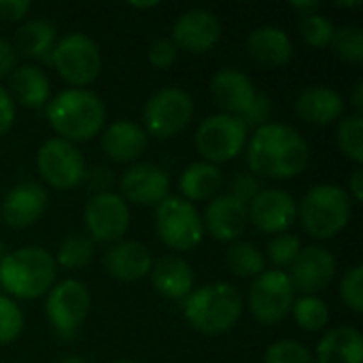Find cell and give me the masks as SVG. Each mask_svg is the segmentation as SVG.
<instances>
[{"instance_id":"1","label":"cell","mask_w":363,"mask_h":363,"mask_svg":"<svg viewBox=\"0 0 363 363\" xmlns=\"http://www.w3.org/2000/svg\"><path fill=\"white\" fill-rule=\"evenodd\" d=\"M311 162L306 138L287 123L268 121L247 140L249 172L257 179L285 181L302 174Z\"/></svg>"},{"instance_id":"2","label":"cell","mask_w":363,"mask_h":363,"mask_svg":"<svg viewBox=\"0 0 363 363\" xmlns=\"http://www.w3.org/2000/svg\"><path fill=\"white\" fill-rule=\"evenodd\" d=\"M106 108L91 89H64L47 102V121L57 134L72 145L85 143L104 130Z\"/></svg>"},{"instance_id":"3","label":"cell","mask_w":363,"mask_h":363,"mask_svg":"<svg viewBox=\"0 0 363 363\" xmlns=\"http://www.w3.org/2000/svg\"><path fill=\"white\" fill-rule=\"evenodd\" d=\"M242 315V294L232 283H211L194 289L183 300L185 321L200 334L221 336L230 332Z\"/></svg>"},{"instance_id":"4","label":"cell","mask_w":363,"mask_h":363,"mask_svg":"<svg viewBox=\"0 0 363 363\" xmlns=\"http://www.w3.org/2000/svg\"><path fill=\"white\" fill-rule=\"evenodd\" d=\"M57 266L53 255L40 247L9 251L0 262V287L4 296L17 300H36L55 285Z\"/></svg>"},{"instance_id":"5","label":"cell","mask_w":363,"mask_h":363,"mask_svg":"<svg viewBox=\"0 0 363 363\" xmlns=\"http://www.w3.org/2000/svg\"><path fill=\"white\" fill-rule=\"evenodd\" d=\"M353 200L336 183L313 185L298 206V217L308 236L328 240L338 236L351 221Z\"/></svg>"},{"instance_id":"6","label":"cell","mask_w":363,"mask_h":363,"mask_svg":"<svg viewBox=\"0 0 363 363\" xmlns=\"http://www.w3.org/2000/svg\"><path fill=\"white\" fill-rule=\"evenodd\" d=\"M249 132L251 130L245 125L240 117L219 113V115L206 117L198 125L194 145L198 153L204 157L202 162L219 166L223 162H232L234 157L242 153L249 140Z\"/></svg>"},{"instance_id":"7","label":"cell","mask_w":363,"mask_h":363,"mask_svg":"<svg viewBox=\"0 0 363 363\" xmlns=\"http://www.w3.org/2000/svg\"><path fill=\"white\" fill-rule=\"evenodd\" d=\"M155 230L160 240L179 253L196 249L204 238L198 208L181 196H168L155 208Z\"/></svg>"},{"instance_id":"8","label":"cell","mask_w":363,"mask_h":363,"mask_svg":"<svg viewBox=\"0 0 363 363\" xmlns=\"http://www.w3.org/2000/svg\"><path fill=\"white\" fill-rule=\"evenodd\" d=\"M51 62L57 74L77 89H85V85L94 83L102 68L98 45L83 32L62 36L51 51Z\"/></svg>"},{"instance_id":"9","label":"cell","mask_w":363,"mask_h":363,"mask_svg":"<svg viewBox=\"0 0 363 363\" xmlns=\"http://www.w3.org/2000/svg\"><path fill=\"white\" fill-rule=\"evenodd\" d=\"M194 98L181 87H164L155 91L143 108V130L147 136L170 138L185 130L194 119Z\"/></svg>"},{"instance_id":"10","label":"cell","mask_w":363,"mask_h":363,"mask_svg":"<svg viewBox=\"0 0 363 363\" xmlns=\"http://www.w3.org/2000/svg\"><path fill=\"white\" fill-rule=\"evenodd\" d=\"M91 308V296L85 283L77 279H64L55 283L45 302V313L47 319L55 332L57 338L68 340L72 338L79 328L85 323L87 315Z\"/></svg>"},{"instance_id":"11","label":"cell","mask_w":363,"mask_h":363,"mask_svg":"<svg viewBox=\"0 0 363 363\" xmlns=\"http://www.w3.org/2000/svg\"><path fill=\"white\" fill-rule=\"evenodd\" d=\"M36 168L40 179L53 189L68 191L83 183L85 157L77 145L64 138H49L36 151Z\"/></svg>"},{"instance_id":"12","label":"cell","mask_w":363,"mask_h":363,"mask_svg":"<svg viewBox=\"0 0 363 363\" xmlns=\"http://www.w3.org/2000/svg\"><path fill=\"white\" fill-rule=\"evenodd\" d=\"M294 302L296 291L285 270H264L249 289L251 315L264 325L283 321L291 313Z\"/></svg>"},{"instance_id":"13","label":"cell","mask_w":363,"mask_h":363,"mask_svg":"<svg viewBox=\"0 0 363 363\" xmlns=\"http://www.w3.org/2000/svg\"><path fill=\"white\" fill-rule=\"evenodd\" d=\"M87 238L91 242H119L130 228V206L115 194H94L83 211Z\"/></svg>"},{"instance_id":"14","label":"cell","mask_w":363,"mask_h":363,"mask_svg":"<svg viewBox=\"0 0 363 363\" xmlns=\"http://www.w3.org/2000/svg\"><path fill=\"white\" fill-rule=\"evenodd\" d=\"M119 196L130 204L157 206L170 196V174L157 164L136 162L121 174Z\"/></svg>"},{"instance_id":"15","label":"cell","mask_w":363,"mask_h":363,"mask_svg":"<svg viewBox=\"0 0 363 363\" xmlns=\"http://www.w3.org/2000/svg\"><path fill=\"white\" fill-rule=\"evenodd\" d=\"M294 291L317 296L325 291L336 277V259L323 247H302L287 272Z\"/></svg>"},{"instance_id":"16","label":"cell","mask_w":363,"mask_h":363,"mask_svg":"<svg viewBox=\"0 0 363 363\" xmlns=\"http://www.w3.org/2000/svg\"><path fill=\"white\" fill-rule=\"evenodd\" d=\"M249 223H253L264 234H285L298 217V206L291 194L283 189H262L249 204Z\"/></svg>"},{"instance_id":"17","label":"cell","mask_w":363,"mask_h":363,"mask_svg":"<svg viewBox=\"0 0 363 363\" xmlns=\"http://www.w3.org/2000/svg\"><path fill=\"white\" fill-rule=\"evenodd\" d=\"M221 38V23L215 13L206 9H189L177 17L172 23L170 40L177 49H185L191 53L211 51Z\"/></svg>"},{"instance_id":"18","label":"cell","mask_w":363,"mask_h":363,"mask_svg":"<svg viewBox=\"0 0 363 363\" xmlns=\"http://www.w3.org/2000/svg\"><path fill=\"white\" fill-rule=\"evenodd\" d=\"M49 196L45 187L34 181H23L11 187L0 204L2 219L13 230H23L34 225L47 211Z\"/></svg>"},{"instance_id":"19","label":"cell","mask_w":363,"mask_h":363,"mask_svg":"<svg viewBox=\"0 0 363 363\" xmlns=\"http://www.w3.org/2000/svg\"><path fill=\"white\" fill-rule=\"evenodd\" d=\"M204 232H208L219 242H236L247 225H249V211L247 204L236 200L230 194L215 196L202 217Z\"/></svg>"},{"instance_id":"20","label":"cell","mask_w":363,"mask_h":363,"mask_svg":"<svg viewBox=\"0 0 363 363\" xmlns=\"http://www.w3.org/2000/svg\"><path fill=\"white\" fill-rule=\"evenodd\" d=\"M257 91L249 74L236 68H223L211 79V98L215 106L234 117H242L253 104Z\"/></svg>"},{"instance_id":"21","label":"cell","mask_w":363,"mask_h":363,"mask_svg":"<svg viewBox=\"0 0 363 363\" xmlns=\"http://www.w3.org/2000/svg\"><path fill=\"white\" fill-rule=\"evenodd\" d=\"M100 143L108 160H113L115 164H132L145 153L149 136L143 130V125L128 119H119L102 130Z\"/></svg>"},{"instance_id":"22","label":"cell","mask_w":363,"mask_h":363,"mask_svg":"<svg viewBox=\"0 0 363 363\" xmlns=\"http://www.w3.org/2000/svg\"><path fill=\"white\" fill-rule=\"evenodd\" d=\"M153 257L149 249L136 240H119L104 253V270L123 283H134L151 272Z\"/></svg>"},{"instance_id":"23","label":"cell","mask_w":363,"mask_h":363,"mask_svg":"<svg viewBox=\"0 0 363 363\" xmlns=\"http://www.w3.org/2000/svg\"><path fill=\"white\" fill-rule=\"evenodd\" d=\"M347 102L340 91L328 85L306 87L296 98V113L302 121L313 125H330L345 117Z\"/></svg>"},{"instance_id":"24","label":"cell","mask_w":363,"mask_h":363,"mask_svg":"<svg viewBox=\"0 0 363 363\" xmlns=\"http://www.w3.org/2000/svg\"><path fill=\"white\" fill-rule=\"evenodd\" d=\"M247 51L257 64L266 68H279L291 62L294 43L287 30L279 26H259L247 36Z\"/></svg>"},{"instance_id":"25","label":"cell","mask_w":363,"mask_h":363,"mask_svg":"<svg viewBox=\"0 0 363 363\" xmlns=\"http://www.w3.org/2000/svg\"><path fill=\"white\" fill-rule=\"evenodd\" d=\"M151 283L160 296L166 300H185L194 291V270L179 255H166L153 262L151 266Z\"/></svg>"},{"instance_id":"26","label":"cell","mask_w":363,"mask_h":363,"mask_svg":"<svg viewBox=\"0 0 363 363\" xmlns=\"http://www.w3.org/2000/svg\"><path fill=\"white\" fill-rule=\"evenodd\" d=\"M15 104H21L26 108H43L51 100V83L43 68L34 64L17 66L9 77V87Z\"/></svg>"},{"instance_id":"27","label":"cell","mask_w":363,"mask_h":363,"mask_svg":"<svg viewBox=\"0 0 363 363\" xmlns=\"http://www.w3.org/2000/svg\"><path fill=\"white\" fill-rule=\"evenodd\" d=\"M317 363H363V336L359 330L342 325L330 330L317 345Z\"/></svg>"},{"instance_id":"28","label":"cell","mask_w":363,"mask_h":363,"mask_svg":"<svg viewBox=\"0 0 363 363\" xmlns=\"http://www.w3.org/2000/svg\"><path fill=\"white\" fill-rule=\"evenodd\" d=\"M223 187V172L219 166L208 164V162H194L189 164L181 179H179V189H181V198H185L187 202H211L219 189Z\"/></svg>"},{"instance_id":"29","label":"cell","mask_w":363,"mask_h":363,"mask_svg":"<svg viewBox=\"0 0 363 363\" xmlns=\"http://www.w3.org/2000/svg\"><path fill=\"white\" fill-rule=\"evenodd\" d=\"M57 43V32L47 19H32L17 28L15 32V51H21L28 57H45L51 55Z\"/></svg>"},{"instance_id":"30","label":"cell","mask_w":363,"mask_h":363,"mask_svg":"<svg viewBox=\"0 0 363 363\" xmlns=\"http://www.w3.org/2000/svg\"><path fill=\"white\" fill-rule=\"evenodd\" d=\"M225 264H228L230 272L240 279H257L266 268V257L262 255V251L255 245L236 240L230 245V249L225 253Z\"/></svg>"},{"instance_id":"31","label":"cell","mask_w":363,"mask_h":363,"mask_svg":"<svg viewBox=\"0 0 363 363\" xmlns=\"http://www.w3.org/2000/svg\"><path fill=\"white\" fill-rule=\"evenodd\" d=\"M291 315L302 330L319 332L330 321V306L319 296H302L294 302Z\"/></svg>"},{"instance_id":"32","label":"cell","mask_w":363,"mask_h":363,"mask_svg":"<svg viewBox=\"0 0 363 363\" xmlns=\"http://www.w3.org/2000/svg\"><path fill=\"white\" fill-rule=\"evenodd\" d=\"M94 257V242L87 236H66L60 247L57 253L53 255L55 266H62L66 270H81L85 268Z\"/></svg>"},{"instance_id":"33","label":"cell","mask_w":363,"mask_h":363,"mask_svg":"<svg viewBox=\"0 0 363 363\" xmlns=\"http://www.w3.org/2000/svg\"><path fill=\"white\" fill-rule=\"evenodd\" d=\"M336 143L340 147V151L355 162L357 166H362L363 162V117L362 115H347L340 119L338 130H336Z\"/></svg>"},{"instance_id":"34","label":"cell","mask_w":363,"mask_h":363,"mask_svg":"<svg viewBox=\"0 0 363 363\" xmlns=\"http://www.w3.org/2000/svg\"><path fill=\"white\" fill-rule=\"evenodd\" d=\"M332 49L334 53L349 62V64H362L363 62V30L357 26H345L336 28L332 36Z\"/></svg>"},{"instance_id":"35","label":"cell","mask_w":363,"mask_h":363,"mask_svg":"<svg viewBox=\"0 0 363 363\" xmlns=\"http://www.w3.org/2000/svg\"><path fill=\"white\" fill-rule=\"evenodd\" d=\"M23 332V313L19 304L0 294V345H11Z\"/></svg>"},{"instance_id":"36","label":"cell","mask_w":363,"mask_h":363,"mask_svg":"<svg viewBox=\"0 0 363 363\" xmlns=\"http://www.w3.org/2000/svg\"><path fill=\"white\" fill-rule=\"evenodd\" d=\"M334 23L321 15V13H315V15H308V17H302L300 19V34L302 38L311 45V47H317V49H323L332 43V36H334Z\"/></svg>"},{"instance_id":"37","label":"cell","mask_w":363,"mask_h":363,"mask_svg":"<svg viewBox=\"0 0 363 363\" xmlns=\"http://www.w3.org/2000/svg\"><path fill=\"white\" fill-rule=\"evenodd\" d=\"M264 363H317L315 355L296 340H279L272 342L264 355Z\"/></svg>"},{"instance_id":"38","label":"cell","mask_w":363,"mask_h":363,"mask_svg":"<svg viewBox=\"0 0 363 363\" xmlns=\"http://www.w3.org/2000/svg\"><path fill=\"white\" fill-rule=\"evenodd\" d=\"M300 251H302L300 238L294 236V234H287V232L274 236L270 240V245H268V255H270V262L277 266V270L289 268Z\"/></svg>"},{"instance_id":"39","label":"cell","mask_w":363,"mask_h":363,"mask_svg":"<svg viewBox=\"0 0 363 363\" xmlns=\"http://www.w3.org/2000/svg\"><path fill=\"white\" fill-rule=\"evenodd\" d=\"M340 300L353 311L363 313V266H353L340 281Z\"/></svg>"},{"instance_id":"40","label":"cell","mask_w":363,"mask_h":363,"mask_svg":"<svg viewBox=\"0 0 363 363\" xmlns=\"http://www.w3.org/2000/svg\"><path fill=\"white\" fill-rule=\"evenodd\" d=\"M177 55H179V49L170 38H155L149 45V51H147V57H149L151 66L162 68V70L170 68L177 62Z\"/></svg>"},{"instance_id":"41","label":"cell","mask_w":363,"mask_h":363,"mask_svg":"<svg viewBox=\"0 0 363 363\" xmlns=\"http://www.w3.org/2000/svg\"><path fill=\"white\" fill-rule=\"evenodd\" d=\"M270 115H272V100H270L266 94H259V91H257L253 104L249 106V111H247L240 119L245 121V125H247L249 130H251V128L257 130V128H262V125L268 123Z\"/></svg>"},{"instance_id":"42","label":"cell","mask_w":363,"mask_h":363,"mask_svg":"<svg viewBox=\"0 0 363 363\" xmlns=\"http://www.w3.org/2000/svg\"><path fill=\"white\" fill-rule=\"evenodd\" d=\"M262 189H264V185H262V181L255 174H251V172H238L234 177V181H232L230 196H234L236 200L249 204Z\"/></svg>"},{"instance_id":"43","label":"cell","mask_w":363,"mask_h":363,"mask_svg":"<svg viewBox=\"0 0 363 363\" xmlns=\"http://www.w3.org/2000/svg\"><path fill=\"white\" fill-rule=\"evenodd\" d=\"M83 181L91 194H106V191H111V187L115 183V174L106 166H96L91 170H85Z\"/></svg>"},{"instance_id":"44","label":"cell","mask_w":363,"mask_h":363,"mask_svg":"<svg viewBox=\"0 0 363 363\" xmlns=\"http://www.w3.org/2000/svg\"><path fill=\"white\" fill-rule=\"evenodd\" d=\"M30 9V0H0V21H21Z\"/></svg>"},{"instance_id":"45","label":"cell","mask_w":363,"mask_h":363,"mask_svg":"<svg viewBox=\"0 0 363 363\" xmlns=\"http://www.w3.org/2000/svg\"><path fill=\"white\" fill-rule=\"evenodd\" d=\"M15 117H17V108H15V102L11 98V94L6 91L4 85H0V136L6 134L13 123H15Z\"/></svg>"},{"instance_id":"46","label":"cell","mask_w":363,"mask_h":363,"mask_svg":"<svg viewBox=\"0 0 363 363\" xmlns=\"http://www.w3.org/2000/svg\"><path fill=\"white\" fill-rule=\"evenodd\" d=\"M15 68H17V51L6 38H0V81L11 77Z\"/></svg>"},{"instance_id":"47","label":"cell","mask_w":363,"mask_h":363,"mask_svg":"<svg viewBox=\"0 0 363 363\" xmlns=\"http://www.w3.org/2000/svg\"><path fill=\"white\" fill-rule=\"evenodd\" d=\"M347 194L351 196L353 204L355 202H362L363 200V170L362 166H355L351 179H349V187H347Z\"/></svg>"},{"instance_id":"48","label":"cell","mask_w":363,"mask_h":363,"mask_svg":"<svg viewBox=\"0 0 363 363\" xmlns=\"http://www.w3.org/2000/svg\"><path fill=\"white\" fill-rule=\"evenodd\" d=\"M300 17H308V15H315V13H319V9H321V2H317V0H308V2H291L289 4Z\"/></svg>"},{"instance_id":"49","label":"cell","mask_w":363,"mask_h":363,"mask_svg":"<svg viewBox=\"0 0 363 363\" xmlns=\"http://www.w3.org/2000/svg\"><path fill=\"white\" fill-rule=\"evenodd\" d=\"M351 106L355 108V115H362L363 111V81H357L351 94Z\"/></svg>"},{"instance_id":"50","label":"cell","mask_w":363,"mask_h":363,"mask_svg":"<svg viewBox=\"0 0 363 363\" xmlns=\"http://www.w3.org/2000/svg\"><path fill=\"white\" fill-rule=\"evenodd\" d=\"M132 9H138V11H147V9H155L160 6V2H130Z\"/></svg>"},{"instance_id":"51","label":"cell","mask_w":363,"mask_h":363,"mask_svg":"<svg viewBox=\"0 0 363 363\" xmlns=\"http://www.w3.org/2000/svg\"><path fill=\"white\" fill-rule=\"evenodd\" d=\"M57 363H85V359L79 357V355H64Z\"/></svg>"},{"instance_id":"52","label":"cell","mask_w":363,"mask_h":363,"mask_svg":"<svg viewBox=\"0 0 363 363\" xmlns=\"http://www.w3.org/2000/svg\"><path fill=\"white\" fill-rule=\"evenodd\" d=\"M6 253H9V251H6V245H4V242L0 240V262H2L4 257H6Z\"/></svg>"},{"instance_id":"53","label":"cell","mask_w":363,"mask_h":363,"mask_svg":"<svg viewBox=\"0 0 363 363\" xmlns=\"http://www.w3.org/2000/svg\"><path fill=\"white\" fill-rule=\"evenodd\" d=\"M115 363H136V362H115Z\"/></svg>"}]
</instances>
